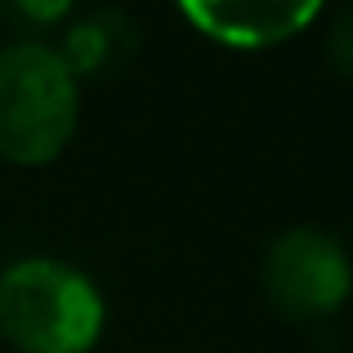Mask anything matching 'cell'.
<instances>
[{
	"label": "cell",
	"instance_id": "obj_1",
	"mask_svg": "<svg viewBox=\"0 0 353 353\" xmlns=\"http://www.w3.org/2000/svg\"><path fill=\"white\" fill-rule=\"evenodd\" d=\"M103 313L99 286L63 259H18L0 273V336L18 353H90Z\"/></svg>",
	"mask_w": 353,
	"mask_h": 353
},
{
	"label": "cell",
	"instance_id": "obj_2",
	"mask_svg": "<svg viewBox=\"0 0 353 353\" xmlns=\"http://www.w3.org/2000/svg\"><path fill=\"white\" fill-rule=\"evenodd\" d=\"M81 85L45 41H9L0 50V157L45 165L72 143Z\"/></svg>",
	"mask_w": 353,
	"mask_h": 353
},
{
	"label": "cell",
	"instance_id": "obj_3",
	"mask_svg": "<svg viewBox=\"0 0 353 353\" xmlns=\"http://www.w3.org/2000/svg\"><path fill=\"white\" fill-rule=\"evenodd\" d=\"M264 291L282 318H331L353 295V259L322 228H291L264 255Z\"/></svg>",
	"mask_w": 353,
	"mask_h": 353
},
{
	"label": "cell",
	"instance_id": "obj_4",
	"mask_svg": "<svg viewBox=\"0 0 353 353\" xmlns=\"http://www.w3.org/2000/svg\"><path fill=\"white\" fill-rule=\"evenodd\" d=\"M183 18L219 45L268 50V45H282L291 36H300L318 18V5L313 0H206V5L188 0Z\"/></svg>",
	"mask_w": 353,
	"mask_h": 353
},
{
	"label": "cell",
	"instance_id": "obj_5",
	"mask_svg": "<svg viewBox=\"0 0 353 353\" xmlns=\"http://www.w3.org/2000/svg\"><path fill=\"white\" fill-rule=\"evenodd\" d=\"M139 54V23L125 9H94L77 18L63 36L59 59L68 63L72 77H112Z\"/></svg>",
	"mask_w": 353,
	"mask_h": 353
},
{
	"label": "cell",
	"instance_id": "obj_6",
	"mask_svg": "<svg viewBox=\"0 0 353 353\" xmlns=\"http://www.w3.org/2000/svg\"><path fill=\"white\" fill-rule=\"evenodd\" d=\"M327 54H331V68H336L340 77L353 81V5L340 9L336 23H331V32H327Z\"/></svg>",
	"mask_w": 353,
	"mask_h": 353
},
{
	"label": "cell",
	"instance_id": "obj_7",
	"mask_svg": "<svg viewBox=\"0 0 353 353\" xmlns=\"http://www.w3.org/2000/svg\"><path fill=\"white\" fill-rule=\"evenodd\" d=\"M23 23H54V18H68V0H54V5H14L9 9Z\"/></svg>",
	"mask_w": 353,
	"mask_h": 353
}]
</instances>
